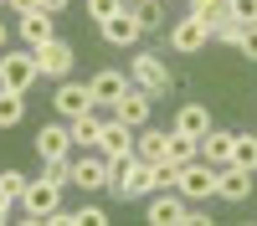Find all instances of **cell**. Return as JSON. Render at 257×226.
Wrapping results in <instances>:
<instances>
[{"instance_id":"obj_1","label":"cell","mask_w":257,"mask_h":226,"mask_svg":"<svg viewBox=\"0 0 257 226\" xmlns=\"http://www.w3.org/2000/svg\"><path fill=\"white\" fill-rule=\"evenodd\" d=\"M155 190H160V185H155V164H149V159L128 154V159L113 164V185H108V195H118V200H149Z\"/></svg>"},{"instance_id":"obj_2","label":"cell","mask_w":257,"mask_h":226,"mask_svg":"<svg viewBox=\"0 0 257 226\" xmlns=\"http://www.w3.org/2000/svg\"><path fill=\"white\" fill-rule=\"evenodd\" d=\"M52 211H62V185H52L47 175H36L26 185V195H21V216H26L31 226H47Z\"/></svg>"},{"instance_id":"obj_3","label":"cell","mask_w":257,"mask_h":226,"mask_svg":"<svg viewBox=\"0 0 257 226\" xmlns=\"http://www.w3.org/2000/svg\"><path fill=\"white\" fill-rule=\"evenodd\" d=\"M36 77H41V72H36V52H31V47H6V52H0V88L26 93Z\"/></svg>"},{"instance_id":"obj_4","label":"cell","mask_w":257,"mask_h":226,"mask_svg":"<svg viewBox=\"0 0 257 226\" xmlns=\"http://www.w3.org/2000/svg\"><path fill=\"white\" fill-rule=\"evenodd\" d=\"M175 190L185 195V200H216V164H206V159H190V164H180V180H175Z\"/></svg>"},{"instance_id":"obj_5","label":"cell","mask_w":257,"mask_h":226,"mask_svg":"<svg viewBox=\"0 0 257 226\" xmlns=\"http://www.w3.org/2000/svg\"><path fill=\"white\" fill-rule=\"evenodd\" d=\"M211 41V21H201V16H175V26H170V47H175L180 57H196L201 47Z\"/></svg>"},{"instance_id":"obj_6","label":"cell","mask_w":257,"mask_h":226,"mask_svg":"<svg viewBox=\"0 0 257 226\" xmlns=\"http://www.w3.org/2000/svg\"><path fill=\"white\" fill-rule=\"evenodd\" d=\"M134 88H144L149 98H165L170 88H175V77H170V67H165L155 52H139L134 57Z\"/></svg>"},{"instance_id":"obj_7","label":"cell","mask_w":257,"mask_h":226,"mask_svg":"<svg viewBox=\"0 0 257 226\" xmlns=\"http://www.w3.org/2000/svg\"><path fill=\"white\" fill-rule=\"evenodd\" d=\"M185 211H190V200L180 190H155L144 205V221L149 226H185Z\"/></svg>"},{"instance_id":"obj_8","label":"cell","mask_w":257,"mask_h":226,"mask_svg":"<svg viewBox=\"0 0 257 226\" xmlns=\"http://www.w3.org/2000/svg\"><path fill=\"white\" fill-rule=\"evenodd\" d=\"M72 185H82L88 195L108 190V185H113V164L103 159L98 149H93V154H82V159H72Z\"/></svg>"},{"instance_id":"obj_9","label":"cell","mask_w":257,"mask_h":226,"mask_svg":"<svg viewBox=\"0 0 257 226\" xmlns=\"http://www.w3.org/2000/svg\"><path fill=\"white\" fill-rule=\"evenodd\" d=\"M252 180H257V170H242V164H221V170H216V200L242 205V200L252 195Z\"/></svg>"},{"instance_id":"obj_10","label":"cell","mask_w":257,"mask_h":226,"mask_svg":"<svg viewBox=\"0 0 257 226\" xmlns=\"http://www.w3.org/2000/svg\"><path fill=\"white\" fill-rule=\"evenodd\" d=\"M88 93H93V108H113V103L128 93V72H118V67L93 72V77H88Z\"/></svg>"},{"instance_id":"obj_11","label":"cell","mask_w":257,"mask_h":226,"mask_svg":"<svg viewBox=\"0 0 257 226\" xmlns=\"http://www.w3.org/2000/svg\"><path fill=\"white\" fill-rule=\"evenodd\" d=\"M98 154L108 159V164L128 159V154H134V129H128V123H118V118H103V139H98Z\"/></svg>"},{"instance_id":"obj_12","label":"cell","mask_w":257,"mask_h":226,"mask_svg":"<svg viewBox=\"0 0 257 226\" xmlns=\"http://www.w3.org/2000/svg\"><path fill=\"white\" fill-rule=\"evenodd\" d=\"M52 108L62 118H77V113H88L93 108V93H88V82H72V77H62L57 82V93H52Z\"/></svg>"},{"instance_id":"obj_13","label":"cell","mask_w":257,"mask_h":226,"mask_svg":"<svg viewBox=\"0 0 257 226\" xmlns=\"http://www.w3.org/2000/svg\"><path fill=\"white\" fill-rule=\"evenodd\" d=\"M36 154L41 159H72V123H41L36 129Z\"/></svg>"},{"instance_id":"obj_14","label":"cell","mask_w":257,"mask_h":226,"mask_svg":"<svg viewBox=\"0 0 257 226\" xmlns=\"http://www.w3.org/2000/svg\"><path fill=\"white\" fill-rule=\"evenodd\" d=\"M16 31H21V47H47L57 36V16L52 11H31V16H16Z\"/></svg>"},{"instance_id":"obj_15","label":"cell","mask_w":257,"mask_h":226,"mask_svg":"<svg viewBox=\"0 0 257 226\" xmlns=\"http://www.w3.org/2000/svg\"><path fill=\"white\" fill-rule=\"evenodd\" d=\"M36 72H41V77H57V82H62V77L72 72V47H67L62 36H52L47 47H36Z\"/></svg>"},{"instance_id":"obj_16","label":"cell","mask_w":257,"mask_h":226,"mask_svg":"<svg viewBox=\"0 0 257 226\" xmlns=\"http://www.w3.org/2000/svg\"><path fill=\"white\" fill-rule=\"evenodd\" d=\"M149 108H155V98H149L144 88H134V82H128V93L113 103V118L128 123V129H144V123H149Z\"/></svg>"},{"instance_id":"obj_17","label":"cell","mask_w":257,"mask_h":226,"mask_svg":"<svg viewBox=\"0 0 257 226\" xmlns=\"http://www.w3.org/2000/svg\"><path fill=\"white\" fill-rule=\"evenodd\" d=\"M98 31H103L108 47H134V41L144 36V26H139L134 11H118V16H108V21H98Z\"/></svg>"},{"instance_id":"obj_18","label":"cell","mask_w":257,"mask_h":226,"mask_svg":"<svg viewBox=\"0 0 257 226\" xmlns=\"http://www.w3.org/2000/svg\"><path fill=\"white\" fill-rule=\"evenodd\" d=\"M211 129H216V118H211L201 103H180L175 108V134H190V139H206Z\"/></svg>"},{"instance_id":"obj_19","label":"cell","mask_w":257,"mask_h":226,"mask_svg":"<svg viewBox=\"0 0 257 226\" xmlns=\"http://www.w3.org/2000/svg\"><path fill=\"white\" fill-rule=\"evenodd\" d=\"M134 154L149 159V164H155V159H170V129H149V123L134 129Z\"/></svg>"},{"instance_id":"obj_20","label":"cell","mask_w":257,"mask_h":226,"mask_svg":"<svg viewBox=\"0 0 257 226\" xmlns=\"http://www.w3.org/2000/svg\"><path fill=\"white\" fill-rule=\"evenodd\" d=\"M231 149H237V134H231V129H211V134L201 139V159L216 164V170H221V164H231Z\"/></svg>"},{"instance_id":"obj_21","label":"cell","mask_w":257,"mask_h":226,"mask_svg":"<svg viewBox=\"0 0 257 226\" xmlns=\"http://www.w3.org/2000/svg\"><path fill=\"white\" fill-rule=\"evenodd\" d=\"M67 123H72V144H82V149H98V139H103V118H98V108L77 113V118H67Z\"/></svg>"},{"instance_id":"obj_22","label":"cell","mask_w":257,"mask_h":226,"mask_svg":"<svg viewBox=\"0 0 257 226\" xmlns=\"http://www.w3.org/2000/svg\"><path fill=\"white\" fill-rule=\"evenodd\" d=\"M21 118H26V93L0 88V129H16Z\"/></svg>"},{"instance_id":"obj_23","label":"cell","mask_w":257,"mask_h":226,"mask_svg":"<svg viewBox=\"0 0 257 226\" xmlns=\"http://www.w3.org/2000/svg\"><path fill=\"white\" fill-rule=\"evenodd\" d=\"M128 11L139 16V26H144V36L165 26V6H160V0H128Z\"/></svg>"},{"instance_id":"obj_24","label":"cell","mask_w":257,"mask_h":226,"mask_svg":"<svg viewBox=\"0 0 257 226\" xmlns=\"http://www.w3.org/2000/svg\"><path fill=\"white\" fill-rule=\"evenodd\" d=\"M242 31H247V21H237V16H216V26H211V36H216L221 41V47H237V41H242Z\"/></svg>"},{"instance_id":"obj_25","label":"cell","mask_w":257,"mask_h":226,"mask_svg":"<svg viewBox=\"0 0 257 226\" xmlns=\"http://www.w3.org/2000/svg\"><path fill=\"white\" fill-rule=\"evenodd\" d=\"M170 159H175V164L201 159V139H190V134H175V129H170Z\"/></svg>"},{"instance_id":"obj_26","label":"cell","mask_w":257,"mask_h":226,"mask_svg":"<svg viewBox=\"0 0 257 226\" xmlns=\"http://www.w3.org/2000/svg\"><path fill=\"white\" fill-rule=\"evenodd\" d=\"M26 175H21V170H0V195H6L11 205H21V195H26Z\"/></svg>"},{"instance_id":"obj_27","label":"cell","mask_w":257,"mask_h":226,"mask_svg":"<svg viewBox=\"0 0 257 226\" xmlns=\"http://www.w3.org/2000/svg\"><path fill=\"white\" fill-rule=\"evenodd\" d=\"M231 164H242V170H257V134H237V149H231Z\"/></svg>"},{"instance_id":"obj_28","label":"cell","mask_w":257,"mask_h":226,"mask_svg":"<svg viewBox=\"0 0 257 226\" xmlns=\"http://www.w3.org/2000/svg\"><path fill=\"white\" fill-rule=\"evenodd\" d=\"M175 180H180V164L175 159H155V185L160 190H175Z\"/></svg>"},{"instance_id":"obj_29","label":"cell","mask_w":257,"mask_h":226,"mask_svg":"<svg viewBox=\"0 0 257 226\" xmlns=\"http://www.w3.org/2000/svg\"><path fill=\"white\" fill-rule=\"evenodd\" d=\"M190 16H201L216 26V16H226V0H190Z\"/></svg>"},{"instance_id":"obj_30","label":"cell","mask_w":257,"mask_h":226,"mask_svg":"<svg viewBox=\"0 0 257 226\" xmlns=\"http://www.w3.org/2000/svg\"><path fill=\"white\" fill-rule=\"evenodd\" d=\"M72 216H77V226H108V211H103V205H93V200H88V205H77Z\"/></svg>"},{"instance_id":"obj_31","label":"cell","mask_w":257,"mask_h":226,"mask_svg":"<svg viewBox=\"0 0 257 226\" xmlns=\"http://www.w3.org/2000/svg\"><path fill=\"white\" fill-rule=\"evenodd\" d=\"M118 11H128V0H88V16H93V21H108V16H118Z\"/></svg>"},{"instance_id":"obj_32","label":"cell","mask_w":257,"mask_h":226,"mask_svg":"<svg viewBox=\"0 0 257 226\" xmlns=\"http://www.w3.org/2000/svg\"><path fill=\"white\" fill-rule=\"evenodd\" d=\"M237 52H242L247 62H257V21H247V31H242V41H237Z\"/></svg>"},{"instance_id":"obj_33","label":"cell","mask_w":257,"mask_h":226,"mask_svg":"<svg viewBox=\"0 0 257 226\" xmlns=\"http://www.w3.org/2000/svg\"><path fill=\"white\" fill-rule=\"evenodd\" d=\"M226 11L237 21H257V0H226Z\"/></svg>"},{"instance_id":"obj_34","label":"cell","mask_w":257,"mask_h":226,"mask_svg":"<svg viewBox=\"0 0 257 226\" xmlns=\"http://www.w3.org/2000/svg\"><path fill=\"white\" fill-rule=\"evenodd\" d=\"M6 6H11L16 16H31V11H41V0H6Z\"/></svg>"},{"instance_id":"obj_35","label":"cell","mask_w":257,"mask_h":226,"mask_svg":"<svg viewBox=\"0 0 257 226\" xmlns=\"http://www.w3.org/2000/svg\"><path fill=\"white\" fill-rule=\"evenodd\" d=\"M67 6H72V0H41V11H52V16H57V11H67Z\"/></svg>"},{"instance_id":"obj_36","label":"cell","mask_w":257,"mask_h":226,"mask_svg":"<svg viewBox=\"0 0 257 226\" xmlns=\"http://www.w3.org/2000/svg\"><path fill=\"white\" fill-rule=\"evenodd\" d=\"M11 47V26H6V21H0V52H6Z\"/></svg>"},{"instance_id":"obj_37","label":"cell","mask_w":257,"mask_h":226,"mask_svg":"<svg viewBox=\"0 0 257 226\" xmlns=\"http://www.w3.org/2000/svg\"><path fill=\"white\" fill-rule=\"evenodd\" d=\"M6 216H11V200H6V195H0V221H6Z\"/></svg>"},{"instance_id":"obj_38","label":"cell","mask_w":257,"mask_h":226,"mask_svg":"<svg viewBox=\"0 0 257 226\" xmlns=\"http://www.w3.org/2000/svg\"><path fill=\"white\" fill-rule=\"evenodd\" d=\"M0 6H6V0H0Z\"/></svg>"}]
</instances>
